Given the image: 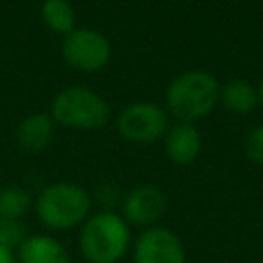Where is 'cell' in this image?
I'll return each mask as SVG.
<instances>
[{"label": "cell", "mask_w": 263, "mask_h": 263, "mask_svg": "<svg viewBox=\"0 0 263 263\" xmlns=\"http://www.w3.org/2000/svg\"><path fill=\"white\" fill-rule=\"evenodd\" d=\"M132 249V226L121 214H90L78 232V253L86 263H119Z\"/></svg>", "instance_id": "6da1fadb"}, {"label": "cell", "mask_w": 263, "mask_h": 263, "mask_svg": "<svg viewBox=\"0 0 263 263\" xmlns=\"http://www.w3.org/2000/svg\"><path fill=\"white\" fill-rule=\"evenodd\" d=\"M92 199L78 183L58 181L39 191L35 197V214L43 228L64 232L80 228L90 216Z\"/></svg>", "instance_id": "7a4b0ae2"}, {"label": "cell", "mask_w": 263, "mask_h": 263, "mask_svg": "<svg viewBox=\"0 0 263 263\" xmlns=\"http://www.w3.org/2000/svg\"><path fill=\"white\" fill-rule=\"evenodd\" d=\"M220 101L218 80L203 70L179 74L166 86V109L181 123H195L210 115Z\"/></svg>", "instance_id": "3957f363"}, {"label": "cell", "mask_w": 263, "mask_h": 263, "mask_svg": "<svg viewBox=\"0 0 263 263\" xmlns=\"http://www.w3.org/2000/svg\"><path fill=\"white\" fill-rule=\"evenodd\" d=\"M51 119L70 129H99L111 117L109 103L84 86H68L51 101Z\"/></svg>", "instance_id": "277c9868"}, {"label": "cell", "mask_w": 263, "mask_h": 263, "mask_svg": "<svg viewBox=\"0 0 263 263\" xmlns=\"http://www.w3.org/2000/svg\"><path fill=\"white\" fill-rule=\"evenodd\" d=\"M62 58L78 72H99L111 60L109 39L90 27H76L62 41Z\"/></svg>", "instance_id": "5b68a950"}, {"label": "cell", "mask_w": 263, "mask_h": 263, "mask_svg": "<svg viewBox=\"0 0 263 263\" xmlns=\"http://www.w3.org/2000/svg\"><path fill=\"white\" fill-rule=\"evenodd\" d=\"M117 129L121 138L134 144H152L166 136L168 115L162 107L148 101L129 103L117 115Z\"/></svg>", "instance_id": "8992f818"}, {"label": "cell", "mask_w": 263, "mask_h": 263, "mask_svg": "<svg viewBox=\"0 0 263 263\" xmlns=\"http://www.w3.org/2000/svg\"><path fill=\"white\" fill-rule=\"evenodd\" d=\"M132 259L134 263H187V253L181 236L158 224L134 238Z\"/></svg>", "instance_id": "52a82bcc"}, {"label": "cell", "mask_w": 263, "mask_h": 263, "mask_svg": "<svg viewBox=\"0 0 263 263\" xmlns=\"http://www.w3.org/2000/svg\"><path fill=\"white\" fill-rule=\"evenodd\" d=\"M168 208V199L162 189L154 185H138L125 193L121 201V216L129 226L136 228H152L164 218Z\"/></svg>", "instance_id": "ba28073f"}, {"label": "cell", "mask_w": 263, "mask_h": 263, "mask_svg": "<svg viewBox=\"0 0 263 263\" xmlns=\"http://www.w3.org/2000/svg\"><path fill=\"white\" fill-rule=\"evenodd\" d=\"M14 257L16 263H72L66 245L47 232L29 234L14 251Z\"/></svg>", "instance_id": "9c48e42d"}, {"label": "cell", "mask_w": 263, "mask_h": 263, "mask_svg": "<svg viewBox=\"0 0 263 263\" xmlns=\"http://www.w3.org/2000/svg\"><path fill=\"white\" fill-rule=\"evenodd\" d=\"M164 152L171 162L179 166H187L197 160L201 154V134L195 123H177L168 127L164 136Z\"/></svg>", "instance_id": "30bf717a"}, {"label": "cell", "mask_w": 263, "mask_h": 263, "mask_svg": "<svg viewBox=\"0 0 263 263\" xmlns=\"http://www.w3.org/2000/svg\"><path fill=\"white\" fill-rule=\"evenodd\" d=\"M53 129H55V121L51 119V115L47 113H33L27 115L18 127H16V144L31 154L43 152L51 140H53Z\"/></svg>", "instance_id": "8fae6325"}, {"label": "cell", "mask_w": 263, "mask_h": 263, "mask_svg": "<svg viewBox=\"0 0 263 263\" xmlns=\"http://www.w3.org/2000/svg\"><path fill=\"white\" fill-rule=\"evenodd\" d=\"M220 101L228 111L238 115L251 113L259 103L257 88L242 78H230L228 82H224V86H220Z\"/></svg>", "instance_id": "7c38bea8"}, {"label": "cell", "mask_w": 263, "mask_h": 263, "mask_svg": "<svg viewBox=\"0 0 263 263\" xmlns=\"http://www.w3.org/2000/svg\"><path fill=\"white\" fill-rule=\"evenodd\" d=\"M41 21L49 31L66 37L76 29V10L70 0H43Z\"/></svg>", "instance_id": "4fadbf2b"}, {"label": "cell", "mask_w": 263, "mask_h": 263, "mask_svg": "<svg viewBox=\"0 0 263 263\" xmlns=\"http://www.w3.org/2000/svg\"><path fill=\"white\" fill-rule=\"evenodd\" d=\"M33 205L31 193L21 185H4L0 187V218L23 220Z\"/></svg>", "instance_id": "5bb4252c"}, {"label": "cell", "mask_w": 263, "mask_h": 263, "mask_svg": "<svg viewBox=\"0 0 263 263\" xmlns=\"http://www.w3.org/2000/svg\"><path fill=\"white\" fill-rule=\"evenodd\" d=\"M27 236H29V232H27V226L23 220L0 218V247L2 249L14 253Z\"/></svg>", "instance_id": "9a60e30c"}, {"label": "cell", "mask_w": 263, "mask_h": 263, "mask_svg": "<svg viewBox=\"0 0 263 263\" xmlns=\"http://www.w3.org/2000/svg\"><path fill=\"white\" fill-rule=\"evenodd\" d=\"M245 152L253 162L263 164V123L249 132L245 140Z\"/></svg>", "instance_id": "2e32d148"}, {"label": "cell", "mask_w": 263, "mask_h": 263, "mask_svg": "<svg viewBox=\"0 0 263 263\" xmlns=\"http://www.w3.org/2000/svg\"><path fill=\"white\" fill-rule=\"evenodd\" d=\"M0 263H16V257L12 251H6L0 247Z\"/></svg>", "instance_id": "e0dca14e"}, {"label": "cell", "mask_w": 263, "mask_h": 263, "mask_svg": "<svg viewBox=\"0 0 263 263\" xmlns=\"http://www.w3.org/2000/svg\"><path fill=\"white\" fill-rule=\"evenodd\" d=\"M257 99H259V103L263 105V78H261L259 84H257Z\"/></svg>", "instance_id": "ac0fdd59"}]
</instances>
